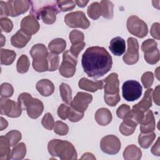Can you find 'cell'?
<instances>
[{
	"mask_svg": "<svg viewBox=\"0 0 160 160\" xmlns=\"http://www.w3.org/2000/svg\"><path fill=\"white\" fill-rule=\"evenodd\" d=\"M81 64L89 77L99 78L110 71L112 59L104 48L91 46L87 48L82 55Z\"/></svg>",
	"mask_w": 160,
	"mask_h": 160,
	"instance_id": "6da1fadb",
	"label": "cell"
},
{
	"mask_svg": "<svg viewBox=\"0 0 160 160\" xmlns=\"http://www.w3.org/2000/svg\"><path fill=\"white\" fill-rule=\"evenodd\" d=\"M48 150L51 156L59 157L62 160H74L78 158L74 146L67 141L53 139L49 141Z\"/></svg>",
	"mask_w": 160,
	"mask_h": 160,
	"instance_id": "7a4b0ae2",
	"label": "cell"
},
{
	"mask_svg": "<svg viewBox=\"0 0 160 160\" xmlns=\"http://www.w3.org/2000/svg\"><path fill=\"white\" fill-rule=\"evenodd\" d=\"M104 87V99L107 105L115 106L121 100L119 95V81L118 75L116 72H112L102 79Z\"/></svg>",
	"mask_w": 160,
	"mask_h": 160,
	"instance_id": "3957f363",
	"label": "cell"
},
{
	"mask_svg": "<svg viewBox=\"0 0 160 160\" xmlns=\"http://www.w3.org/2000/svg\"><path fill=\"white\" fill-rule=\"evenodd\" d=\"M29 53L33 59L32 67L36 71L42 72L48 71L47 56L48 52L45 45L40 43L34 44L31 48Z\"/></svg>",
	"mask_w": 160,
	"mask_h": 160,
	"instance_id": "277c9868",
	"label": "cell"
},
{
	"mask_svg": "<svg viewBox=\"0 0 160 160\" xmlns=\"http://www.w3.org/2000/svg\"><path fill=\"white\" fill-rule=\"evenodd\" d=\"M77 58L69 50L66 51L62 55V61L59 68L61 75L64 78H71L76 72Z\"/></svg>",
	"mask_w": 160,
	"mask_h": 160,
	"instance_id": "5b68a950",
	"label": "cell"
},
{
	"mask_svg": "<svg viewBox=\"0 0 160 160\" xmlns=\"http://www.w3.org/2000/svg\"><path fill=\"white\" fill-rule=\"evenodd\" d=\"M126 26L131 34L139 38H144L148 33L146 23L135 15L131 16L128 18Z\"/></svg>",
	"mask_w": 160,
	"mask_h": 160,
	"instance_id": "8992f818",
	"label": "cell"
},
{
	"mask_svg": "<svg viewBox=\"0 0 160 160\" xmlns=\"http://www.w3.org/2000/svg\"><path fill=\"white\" fill-rule=\"evenodd\" d=\"M142 91L140 83L135 80L125 81L122 86V94L124 99L128 101H134L138 99Z\"/></svg>",
	"mask_w": 160,
	"mask_h": 160,
	"instance_id": "52a82bcc",
	"label": "cell"
},
{
	"mask_svg": "<svg viewBox=\"0 0 160 160\" xmlns=\"http://www.w3.org/2000/svg\"><path fill=\"white\" fill-rule=\"evenodd\" d=\"M66 25L72 28L87 29L90 26V22L82 11H77L67 14L64 17Z\"/></svg>",
	"mask_w": 160,
	"mask_h": 160,
	"instance_id": "ba28073f",
	"label": "cell"
},
{
	"mask_svg": "<svg viewBox=\"0 0 160 160\" xmlns=\"http://www.w3.org/2000/svg\"><path fill=\"white\" fill-rule=\"evenodd\" d=\"M22 109L19 102L1 98L0 99V112L1 115H6L9 118H18L22 113Z\"/></svg>",
	"mask_w": 160,
	"mask_h": 160,
	"instance_id": "9c48e42d",
	"label": "cell"
},
{
	"mask_svg": "<svg viewBox=\"0 0 160 160\" xmlns=\"http://www.w3.org/2000/svg\"><path fill=\"white\" fill-rule=\"evenodd\" d=\"M121 146L119 139L114 135H107L103 137L100 142V148L104 153L113 155L117 154Z\"/></svg>",
	"mask_w": 160,
	"mask_h": 160,
	"instance_id": "30bf717a",
	"label": "cell"
},
{
	"mask_svg": "<svg viewBox=\"0 0 160 160\" xmlns=\"http://www.w3.org/2000/svg\"><path fill=\"white\" fill-rule=\"evenodd\" d=\"M128 49L122 57L123 61L129 65L136 64L139 58V44L138 40L132 37L128 38L127 40Z\"/></svg>",
	"mask_w": 160,
	"mask_h": 160,
	"instance_id": "8fae6325",
	"label": "cell"
},
{
	"mask_svg": "<svg viewBox=\"0 0 160 160\" xmlns=\"http://www.w3.org/2000/svg\"><path fill=\"white\" fill-rule=\"evenodd\" d=\"M92 100V96L84 92H78L70 102V106L76 111L84 113Z\"/></svg>",
	"mask_w": 160,
	"mask_h": 160,
	"instance_id": "7c38bea8",
	"label": "cell"
},
{
	"mask_svg": "<svg viewBox=\"0 0 160 160\" xmlns=\"http://www.w3.org/2000/svg\"><path fill=\"white\" fill-rule=\"evenodd\" d=\"M153 89H148L144 94L142 99L137 104L132 106V111L139 116H144V113L152 106V97Z\"/></svg>",
	"mask_w": 160,
	"mask_h": 160,
	"instance_id": "4fadbf2b",
	"label": "cell"
},
{
	"mask_svg": "<svg viewBox=\"0 0 160 160\" xmlns=\"http://www.w3.org/2000/svg\"><path fill=\"white\" fill-rule=\"evenodd\" d=\"M7 4L9 16L11 17H16L28 11L31 6V1L28 0H10L7 1Z\"/></svg>",
	"mask_w": 160,
	"mask_h": 160,
	"instance_id": "5bb4252c",
	"label": "cell"
},
{
	"mask_svg": "<svg viewBox=\"0 0 160 160\" xmlns=\"http://www.w3.org/2000/svg\"><path fill=\"white\" fill-rule=\"evenodd\" d=\"M39 28L40 25L38 19L32 15L25 16L21 20V29L29 35L36 34Z\"/></svg>",
	"mask_w": 160,
	"mask_h": 160,
	"instance_id": "9a60e30c",
	"label": "cell"
},
{
	"mask_svg": "<svg viewBox=\"0 0 160 160\" xmlns=\"http://www.w3.org/2000/svg\"><path fill=\"white\" fill-rule=\"evenodd\" d=\"M140 131L141 133L153 132L156 128L155 118L151 110H148L140 122Z\"/></svg>",
	"mask_w": 160,
	"mask_h": 160,
	"instance_id": "2e32d148",
	"label": "cell"
},
{
	"mask_svg": "<svg viewBox=\"0 0 160 160\" xmlns=\"http://www.w3.org/2000/svg\"><path fill=\"white\" fill-rule=\"evenodd\" d=\"M44 110V104L41 101L37 98H33L26 108L28 116L32 119H37L42 114Z\"/></svg>",
	"mask_w": 160,
	"mask_h": 160,
	"instance_id": "e0dca14e",
	"label": "cell"
},
{
	"mask_svg": "<svg viewBox=\"0 0 160 160\" xmlns=\"http://www.w3.org/2000/svg\"><path fill=\"white\" fill-rule=\"evenodd\" d=\"M138 124V123L132 118L131 115L130 114L129 116L123 119V121L119 128V132L124 136H130L134 133Z\"/></svg>",
	"mask_w": 160,
	"mask_h": 160,
	"instance_id": "ac0fdd59",
	"label": "cell"
},
{
	"mask_svg": "<svg viewBox=\"0 0 160 160\" xmlns=\"http://www.w3.org/2000/svg\"><path fill=\"white\" fill-rule=\"evenodd\" d=\"M79 88L81 89L94 92L98 89H102L103 88V82L102 81H93L86 78H82L78 82Z\"/></svg>",
	"mask_w": 160,
	"mask_h": 160,
	"instance_id": "d6986e66",
	"label": "cell"
},
{
	"mask_svg": "<svg viewBox=\"0 0 160 160\" xmlns=\"http://www.w3.org/2000/svg\"><path fill=\"white\" fill-rule=\"evenodd\" d=\"M31 39V35H29L19 29L11 38V44L17 48H22L26 46Z\"/></svg>",
	"mask_w": 160,
	"mask_h": 160,
	"instance_id": "ffe728a7",
	"label": "cell"
},
{
	"mask_svg": "<svg viewBox=\"0 0 160 160\" xmlns=\"http://www.w3.org/2000/svg\"><path fill=\"white\" fill-rule=\"evenodd\" d=\"M109 48L114 55L120 56L126 51L125 40L119 36L115 37L111 40Z\"/></svg>",
	"mask_w": 160,
	"mask_h": 160,
	"instance_id": "44dd1931",
	"label": "cell"
},
{
	"mask_svg": "<svg viewBox=\"0 0 160 160\" xmlns=\"http://www.w3.org/2000/svg\"><path fill=\"white\" fill-rule=\"evenodd\" d=\"M36 88L42 96H49L54 91V86L52 81L48 79H42L37 82Z\"/></svg>",
	"mask_w": 160,
	"mask_h": 160,
	"instance_id": "7402d4cb",
	"label": "cell"
},
{
	"mask_svg": "<svg viewBox=\"0 0 160 160\" xmlns=\"http://www.w3.org/2000/svg\"><path fill=\"white\" fill-rule=\"evenodd\" d=\"M112 119V114L108 108H99L95 113V120L100 126H107L111 122Z\"/></svg>",
	"mask_w": 160,
	"mask_h": 160,
	"instance_id": "603a6c76",
	"label": "cell"
},
{
	"mask_svg": "<svg viewBox=\"0 0 160 160\" xmlns=\"http://www.w3.org/2000/svg\"><path fill=\"white\" fill-rule=\"evenodd\" d=\"M122 155L123 158L126 160H139L141 158L142 152L137 146L131 144L125 148Z\"/></svg>",
	"mask_w": 160,
	"mask_h": 160,
	"instance_id": "cb8c5ba5",
	"label": "cell"
},
{
	"mask_svg": "<svg viewBox=\"0 0 160 160\" xmlns=\"http://www.w3.org/2000/svg\"><path fill=\"white\" fill-rule=\"evenodd\" d=\"M10 144L5 136L0 137V159L9 160L11 158Z\"/></svg>",
	"mask_w": 160,
	"mask_h": 160,
	"instance_id": "d4e9b609",
	"label": "cell"
},
{
	"mask_svg": "<svg viewBox=\"0 0 160 160\" xmlns=\"http://www.w3.org/2000/svg\"><path fill=\"white\" fill-rule=\"evenodd\" d=\"M66 48V42L62 38H56L52 40L48 44L50 51L54 54H60Z\"/></svg>",
	"mask_w": 160,
	"mask_h": 160,
	"instance_id": "484cf974",
	"label": "cell"
},
{
	"mask_svg": "<svg viewBox=\"0 0 160 160\" xmlns=\"http://www.w3.org/2000/svg\"><path fill=\"white\" fill-rule=\"evenodd\" d=\"M156 134L153 132L141 133L138 136V143L144 149H148L152 144L156 138Z\"/></svg>",
	"mask_w": 160,
	"mask_h": 160,
	"instance_id": "4316f807",
	"label": "cell"
},
{
	"mask_svg": "<svg viewBox=\"0 0 160 160\" xmlns=\"http://www.w3.org/2000/svg\"><path fill=\"white\" fill-rule=\"evenodd\" d=\"M1 64L5 66H9L12 64L16 57V52L12 50L7 49H1Z\"/></svg>",
	"mask_w": 160,
	"mask_h": 160,
	"instance_id": "83f0119b",
	"label": "cell"
},
{
	"mask_svg": "<svg viewBox=\"0 0 160 160\" xmlns=\"http://www.w3.org/2000/svg\"><path fill=\"white\" fill-rule=\"evenodd\" d=\"M26 154V146L24 142L17 144L11 151V159L14 160L22 159Z\"/></svg>",
	"mask_w": 160,
	"mask_h": 160,
	"instance_id": "f1b7e54d",
	"label": "cell"
},
{
	"mask_svg": "<svg viewBox=\"0 0 160 160\" xmlns=\"http://www.w3.org/2000/svg\"><path fill=\"white\" fill-rule=\"evenodd\" d=\"M101 7V16L106 19H112L113 18L114 4L109 1H101L100 2Z\"/></svg>",
	"mask_w": 160,
	"mask_h": 160,
	"instance_id": "f546056e",
	"label": "cell"
},
{
	"mask_svg": "<svg viewBox=\"0 0 160 160\" xmlns=\"http://www.w3.org/2000/svg\"><path fill=\"white\" fill-rule=\"evenodd\" d=\"M61 97L63 102L66 104H70L72 101V90L71 87L64 82H62L59 86Z\"/></svg>",
	"mask_w": 160,
	"mask_h": 160,
	"instance_id": "4dcf8cb0",
	"label": "cell"
},
{
	"mask_svg": "<svg viewBox=\"0 0 160 160\" xmlns=\"http://www.w3.org/2000/svg\"><path fill=\"white\" fill-rule=\"evenodd\" d=\"M101 7L98 2L91 3L88 8L87 14L88 16L94 20L98 19L101 16Z\"/></svg>",
	"mask_w": 160,
	"mask_h": 160,
	"instance_id": "1f68e13d",
	"label": "cell"
},
{
	"mask_svg": "<svg viewBox=\"0 0 160 160\" xmlns=\"http://www.w3.org/2000/svg\"><path fill=\"white\" fill-rule=\"evenodd\" d=\"M30 66V62L28 57L25 54H22L18 59L16 64V69L19 73L24 74L28 71Z\"/></svg>",
	"mask_w": 160,
	"mask_h": 160,
	"instance_id": "d6a6232c",
	"label": "cell"
},
{
	"mask_svg": "<svg viewBox=\"0 0 160 160\" xmlns=\"http://www.w3.org/2000/svg\"><path fill=\"white\" fill-rule=\"evenodd\" d=\"M47 61L48 64V71H54L59 66V58L58 54L52 52H48L47 56Z\"/></svg>",
	"mask_w": 160,
	"mask_h": 160,
	"instance_id": "836d02e7",
	"label": "cell"
},
{
	"mask_svg": "<svg viewBox=\"0 0 160 160\" xmlns=\"http://www.w3.org/2000/svg\"><path fill=\"white\" fill-rule=\"evenodd\" d=\"M8 139L11 147H13L21 139V133L18 130H11L5 135Z\"/></svg>",
	"mask_w": 160,
	"mask_h": 160,
	"instance_id": "e575fe53",
	"label": "cell"
},
{
	"mask_svg": "<svg viewBox=\"0 0 160 160\" xmlns=\"http://www.w3.org/2000/svg\"><path fill=\"white\" fill-rule=\"evenodd\" d=\"M145 61L149 64H155L159 60V52L158 48L145 52L144 54Z\"/></svg>",
	"mask_w": 160,
	"mask_h": 160,
	"instance_id": "d590c367",
	"label": "cell"
},
{
	"mask_svg": "<svg viewBox=\"0 0 160 160\" xmlns=\"http://www.w3.org/2000/svg\"><path fill=\"white\" fill-rule=\"evenodd\" d=\"M84 117V113L79 112L74 109L71 106H69L67 112V119L71 122H76L81 120Z\"/></svg>",
	"mask_w": 160,
	"mask_h": 160,
	"instance_id": "8d00e7d4",
	"label": "cell"
},
{
	"mask_svg": "<svg viewBox=\"0 0 160 160\" xmlns=\"http://www.w3.org/2000/svg\"><path fill=\"white\" fill-rule=\"evenodd\" d=\"M33 98L28 92H22L19 94L18 98V102L21 106L22 110H26L27 107L30 104Z\"/></svg>",
	"mask_w": 160,
	"mask_h": 160,
	"instance_id": "74e56055",
	"label": "cell"
},
{
	"mask_svg": "<svg viewBox=\"0 0 160 160\" xmlns=\"http://www.w3.org/2000/svg\"><path fill=\"white\" fill-rule=\"evenodd\" d=\"M54 132L60 136H65L68 133L69 127L68 126L61 121H58L54 125Z\"/></svg>",
	"mask_w": 160,
	"mask_h": 160,
	"instance_id": "f35d334b",
	"label": "cell"
},
{
	"mask_svg": "<svg viewBox=\"0 0 160 160\" xmlns=\"http://www.w3.org/2000/svg\"><path fill=\"white\" fill-rule=\"evenodd\" d=\"M56 4L60 11L62 12L71 11L76 6V3L74 1H57Z\"/></svg>",
	"mask_w": 160,
	"mask_h": 160,
	"instance_id": "ab89813d",
	"label": "cell"
},
{
	"mask_svg": "<svg viewBox=\"0 0 160 160\" xmlns=\"http://www.w3.org/2000/svg\"><path fill=\"white\" fill-rule=\"evenodd\" d=\"M1 96L2 98H10L14 93V88L8 82H3L0 87Z\"/></svg>",
	"mask_w": 160,
	"mask_h": 160,
	"instance_id": "60d3db41",
	"label": "cell"
},
{
	"mask_svg": "<svg viewBox=\"0 0 160 160\" xmlns=\"http://www.w3.org/2000/svg\"><path fill=\"white\" fill-rule=\"evenodd\" d=\"M131 109L130 106L126 104H121L116 110V115L119 118L124 119L130 116Z\"/></svg>",
	"mask_w": 160,
	"mask_h": 160,
	"instance_id": "b9f144b4",
	"label": "cell"
},
{
	"mask_svg": "<svg viewBox=\"0 0 160 160\" xmlns=\"http://www.w3.org/2000/svg\"><path fill=\"white\" fill-rule=\"evenodd\" d=\"M141 80L144 88H149L152 86L154 81L153 73L151 71H147L144 72L142 75Z\"/></svg>",
	"mask_w": 160,
	"mask_h": 160,
	"instance_id": "7bdbcfd3",
	"label": "cell"
},
{
	"mask_svg": "<svg viewBox=\"0 0 160 160\" xmlns=\"http://www.w3.org/2000/svg\"><path fill=\"white\" fill-rule=\"evenodd\" d=\"M41 124L42 126L48 130H51L54 128V120L49 112H47L43 116L41 120Z\"/></svg>",
	"mask_w": 160,
	"mask_h": 160,
	"instance_id": "ee69618b",
	"label": "cell"
},
{
	"mask_svg": "<svg viewBox=\"0 0 160 160\" xmlns=\"http://www.w3.org/2000/svg\"><path fill=\"white\" fill-rule=\"evenodd\" d=\"M157 46H158V44L154 39H148L142 43L141 50L145 53L158 48Z\"/></svg>",
	"mask_w": 160,
	"mask_h": 160,
	"instance_id": "f6af8a7d",
	"label": "cell"
},
{
	"mask_svg": "<svg viewBox=\"0 0 160 160\" xmlns=\"http://www.w3.org/2000/svg\"><path fill=\"white\" fill-rule=\"evenodd\" d=\"M69 40L71 42V44L76 43V42H82L84 41V35L83 32L79 30H72L69 35Z\"/></svg>",
	"mask_w": 160,
	"mask_h": 160,
	"instance_id": "bcb514c9",
	"label": "cell"
},
{
	"mask_svg": "<svg viewBox=\"0 0 160 160\" xmlns=\"http://www.w3.org/2000/svg\"><path fill=\"white\" fill-rule=\"evenodd\" d=\"M0 24L1 31L5 32H10L13 28V23L12 21L8 18H1Z\"/></svg>",
	"mask_w": 160,
	"mask_h": 160,
	"instance_id": "7dc6e473",
	"label": "cell"
},
{
	"mask_svg": "<svg viewBox=\"0 0 160 160\" xmlns=\"http://www.w3.org/2000/svg\"><path fill=\"white\" fill-rule=\"evenodd\" d=\"M86 46V43L84 41L76 42L72 44L70 48V52L76 58H78L79 52L84 49Z\"/></svg>",
	"mask_w": 160,
	"mask_h": 160,
	"instance_id": "c3c4849f",
	"label": "cell"
},
{
	"mask_svg": "<svg viewBox=\"0 0 160 160\" xmlns=\"http://www.w3.org/2000/svg\"><path fill=\"white\" fill-rule=\"evenodd\" d=\"M69 108V106L65 104H61V105L58 107L57 113L58 116L63 119L66 120L67 119V112Z\"/></svg>",
	"mask_w": 160,
	"mask_h": 160,
	"instance_id": "681fc988",
	"label": "cell"
},
{
	"mask_svg": "<svg viewBox=\"0 0 160 160\" xmlns=\"http://www.w3.org/2000/svg\"><path fill=\"white\" fill-rule=\"evenodd\" d=\"M159 22H154L151 26V29H150V34L152 38L154 39H156L159 40L160 39V35H159V29H160V26Z\"/></svg>",
	"mask_w": 160,
	"mask_h": 160,
	"instance_id": "f907efd6",
	"label": "cell"
},
{
	"mask_svg": "<svg viewBox=\"0 0 160 160\" xmlns=\"http://www.w3.org/2000/svg\"><path fill=\"white\" fill-rule=\"evenodd\" d=\"M9 9L7 2H4L2 1H0V17L1 18H6L9 16Z\"/></svg>",
	"mask_w": 160,
	"mask_h": 160,
	"instance_id": "816d5d0a",
	"label": "cell"
},
{
	"mask_svg": "<svg viewBox=\"0 0 160 160\" xmlns=\"http://www.w3.org/2000/svg\"><path fill=\"white\" fill-rule=\"evenodd\" d=\"M159 139L160 138H158L156 142H155V144L152 146V147L151 148V151L152 152V154H153L155 156H159L160 155V150H159Z\"/></svg>",
	"mask_w": 160,
	"mask_h": 160,
	"instance_id": "f5cc1de1",
	"label": "cell"
},
{
	"mask_svg": "<svg viewBox=\"0 0 160 160\" xmlns=\"http://www.w3.org/2000/svg\"><path fill=\"white\" fill-rule=\"evenodd\" d=\"M154 102L158 105H159V85L157 86L154 91V93L152 94Z\"/></svg>",
	"mask_w": 160,
	"mask_h": 160,
	"instance_id": "db71d44e",
	"label": "cell"
},
{
	"mask_svg": "<svg viewBox=\"0 0 160 160\" xmlns=\"http://www.w3.org/2000/svg\"><path fill=\"white\" fill-rule=\"evenodd\" d=\"M81 159H96V158L91 152L84 153L81 158Z\"/></svg>",
	"mask_w": 160,
	"mask_h": 160,
	"instance_id": "11a10c76",
	"label": "cell"
},
{
	"mask_svg": "<svg viewBox=\"0 0 160 160\" xmlns=\"http://www.w3.org/2000/svg\"><path fill=\"white\" fill-rule=\"evenodd\" d=\"M8 126V121L4 119L2 117H1V128L0 130L2 131L4 129H6Z\"/></svg>",
	"mask_w": 160,
	"mask_h": 160,
	"instance_id": "9f6ffc18",
	"label": "cell"
},
{
	"mask_svg": "<svg viewBox=\"0 0 160 160\" xmlns=\"http://www.w3.org/2000/svg\"><path fill=\"white\" fill-rule=\"evenodd\" d=\"M74 2L76 4H77L80 8L85 7L89 2L88 1H74Z\"/></svg>",
	"mask_w": 160,
	"mask_h": 160,
	"instance_id": "6f0895ef",
	"label": "cell"
},
{
	"mask_svg": "<svg viewBox=\"0 0 160 160\" xmlns=\"http://www.w3.org/2000/svg\"><path fill=\"white\" fill-rule=\"evenodd\" d=\"M1 46L2 47L4 46V44H5V42H6V38L4 37L2 34H1Z\"/></svg>",
	"mask_w": 160,
	"mask_h": 160,
	"instance_id": "680465c9",
	"label": "cell"
}]
</instances>
